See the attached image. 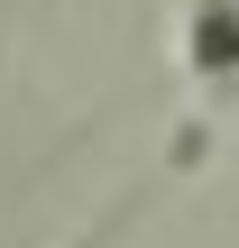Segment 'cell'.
I'll use <instances>...</instances> for the list:
<instances>
[{
  "label": "cell",
  "mask_w": 239,
  "mask_h": 248,
  "mask_svg": "<svg viewBox=\"0 0 239 248\" xmlns=\"http://www.w3.org/2000/svg\"><path fill=\"white\" fill-rule=\"evenodd\" d=\"M184 74L203 92L239 83V0H184Z\"/></svg>",
  "instance_id": "1"
},
{
  "label": "cell",
  "mask_w": 239,
  "mask_h": 248,
  "mask_svg": "<svg viewBox=\"0 0 239 248\" xmlns=\"http://www.w3.org/2000/svg\"><path fill=\"white\" fill-rule=\"evenodd\" d=\"M129 221H138V193H120V202H111L83 239H64V248H120V239H129Z\"/></svg>",
  "instance_id": "2"
}]
</instances>
